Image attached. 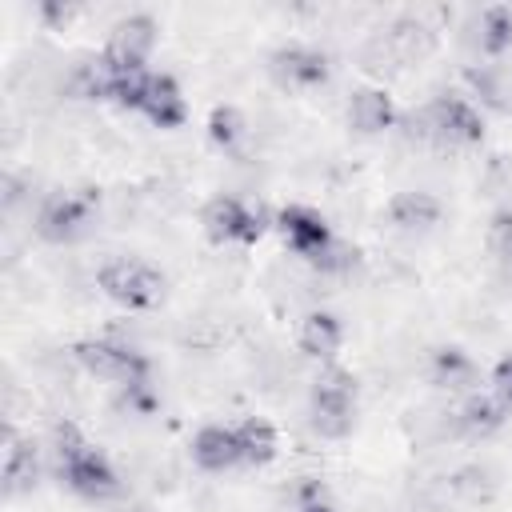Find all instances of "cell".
Here are the masks:
<instances>
[{
	"instance_id": "1",
	"label": "cell",
	"mask_w": 512,
	"mask_h": 512,
	"mask_svg": "<svg viewBox=\"0 0 512 512\" xmlns=\"http://www.w3.org/2000/svg\"><path fill=\"white\" fill-rule=\"evenodd\" d=\"M52 460L60 480L84 496V500H112L120 496V476L108 464V456L100 448L88 444V436L72 424V420H56L52 424Z\"/></svg>"
},
{
	"instance_id": "2",
	"label": "cell",
	"mask_w": 512,
	"mask_h": 512,
	"mask_svg": "<svg viewBox=\"0 0 512 512\" xmlns=\"http://www.w3.org/2000/svg\"><path fill=\"white\" fill-rule=\"evenodd\" d=\"M404 128H408V136H416L424 144H436V148H448V152L452 148H472V144L484 140V116L460 92L432 96L424 108L404 116Z\"/></svg>"
},
{
	"instance_id": "3",
	"label": "cell",
	"mask_w": 512,
	"mask_h": 512,
	"mask_svg": "<svg viewBox=\"0 0 512 512\" xmlns=\"http://www.w3.org/2000/svg\"><path fill=\"white\" fill-rule=\"evenodd\" d=\"M356 400H360V388H356V376L340 364H324L308 388V416H312V428L328 440H340L352 432V420H356Z\"/></svg>"
},
{
	"instance_id": "4",
	"label": "cell",
	"mask_w": 512,
	"mask_h": 512,
	"mask_svg": "<svg viewBox=\"0 0 512 512\" xmlns=\"http://www.w3.org/2000/svg\"><path fill=\"white\" fill-rule=\"evenodd\" d=\"M436 48V32L432 24H424L420 16H396L384 32L368 36L360 60L372 68V72H396L412 60H424L428 52Z\"/></svg>"
},
{
	"instance_id": "5",
	"label": "cell",
	"mask_w": 512,
	"mask_h": 512,
	"mask_svg": "<svg viewBox=\"0 0 512 512\" xmlns=\"http://www.w3.org/2000/svg\"><path fill=\"white\" fill-rule=\"evenodd\" d=\"M100 208V192L96 188H60V192H48L36 208V236L48 240V244H72L80 236H88L92 228V216Z\"/></svg>"
},
{
	"instance_id": "6",
	"label": "cell",
	"mask_w": 512,
	"mask_h": 512,
	"mask_svg": "<svg viewBox=\"0 0 512 512\" xmlns=\"http://www.w3.org/2000/svg\"><path fill=\"white\" fill-rule=\"evenodd\" d=\"M96 284L108 300H116L120 308H152L164 300V276L136 256H112L100 264Z\"/></svg>"
},
{
	"instance_id": "7",
	"label": "cell",
	"mask_w": 512,
	"mask_h": 512,
	"mask_svg": "<svg viewBox=\"0 0 512 512\" xmlns=\"http://www.w3.org/2000/svg\"><path fill=\"white\" fill-rule=\"evenodd\" d=\"M72 360L96 376V380H108V384H144L148 380V356L132 344H120V340H76L72 344Z\"/></svg>"
},
{
	"instance_id": "8",
	"label": "cell",
	"mask_w": 512,
	"mask_h": 512,
	"mask_svg": "<svg viewBox=\"0 0 512 512\" xmlns=\"http://www.w3.org/2000/svg\"><path fill=\"white\" fill-rule=\"evenodd\" d=\"M200 224H204L208 240H216V244H256L268 228L264 212L240 196H212L200 212Z\"/></svg>"
},
{
	"instance_id": "9",
	"label": "cell",
	"mask_w": 512,
	"mask_h": 512,
	"mask_svg": "<svg viewBox=\"0 0 512 512\" xmlns=\"http://www.w3.org/2000/svg\"><path fill=\"white\" fill-rule=\"evenodd\" d=\"M268 72L284 88L312 92V88H324L332 80V60L320 48H312V44H280L268 56Z\"/></svg>"
},
{
	"instance_id": "10",
	"label": "cell",
	"mask_w": 512,
	"mask_h": 512,
	"mask_svg": "<svg viewBox=\"0 0 512 512\" xmlns=\"http://www.w3.org/2000/svg\"><path fill=\"white\" fill-rule=\"evenodd\" d=\"M152 44H156V20L144 16V12H132V16H124L108 28V40H104L100 56L112 68H144L148 56H152Z\"/></svg>"
},
{
	"instance_id": "11",
	"label": "cell",
	"mask_w": 512,
	"mask_h": 512,
	"mask_svg": "<svg viewBox=\"0 0 512 512\" xmlns=\"http://www.w3.org/2000/svg\"><path fill=\"white\" fill-rule=\"evenodd\" d=\"M276 232H280V240H284L296 256H304L308 264L320 260L324 248L336 240L332 228H328V220H324L316 208H304V204H284V208L276 212Z\"/></svg>"
},
{
	"instance_id": "12",
	"label": "cell",
	"mask_w": 512,
	"mask_h": 512,
	"mask_svg": "<svg viewBox=\"0 0 512 512\" xmlns=\"http://www.w3.org/2000/svg\"><path fill=\"white\" fill-rule=\"evenodd\" d=\"M440 216H444L440 200H436L432 192H420V188L396 192V196L384 204V220H388L396 232H408V236L432 232V228L440 224Z\"/></svg>"
},
{
	"instance_id": "13",
	"label": "cell",
	"mask_w": 512,
	"mask_h": 512,
	"mask_svg": "<svg viewBox=\"0 0 512 512\" xmlns=\"http://www.w3.org/2000/svg\"><path fill=\"white\" fill-rule=\"evenodd\" d=\"M508 404L488 388V392H464V400H460V408H456V428L464 432V436H472V440H488L492 432H500L504 424H508Z\"/></svg>"
},
{
	"instance_id": "14",
	"label": "cell",
	"mask_w": 512,
	"mask_h": 512,
	"mask_svg": "<svg viewBox=\"0 0 512 512\" xmlns=\"http://www.w3.org/2000/svg\"><path fill=\"white\" fill-rule=\"evenodd\" d=\"M140 112L156 128H180L188 120V100H184L180 84L168 72H152L148 76V88H144V100H140Z\"/></svg>"
},
{
	"instance_id": "15",
	"label": "cell",
	"mask_w": 512,
	"mask_h": 512,
	"mask_svg": "<svg viewBox=\"0 0 512 512\" xmlns=\"http://www.w3.org/2000/svg\"><path fill=\"white\" fill-rule=\"evenodd\" d=\"M464 84L472 88V96L484 108H492L500 116H512V68L508 64H492V60L480 64L476 60V64L464 68Z\"/></svg>"
},
{
	"instance_id": "16",
	"label": "cell",
	"mask_w": 512,
	"mask_h": 512,
	"mask_svg": "<svg viewBox=\"0 0 512 512\" xmlns=\"http://www.w3.org/2000/svg\"><path fill=\"white\" fill-rule=\"evenodd\" d=\"M348 124L364 136H376V132H388L396 124V104L388 96V88H376V84H364L348 96Z\"/></svg>"
},
{
	"instance_id": "17",
	"label": "cell",
	"mask_w": 512,
	"mask_h": 512,
	"mask_svg": "<svg viewBox=\"0 0 512 512\" xmlns=\"http://www.w3.org/2000/svg\"><path fill=\"white\" fill-rule=\"evenodd\" d=\"M192 460L204 468V472H228L240 460V444H236V428H224V424H204L196 436H192Z\"/></svg>"
},
{
	"instance_id": "18",
	"label": "cell",
	"mask_w": 512,
	"mask_h": 512,
	"mask_svg": "<svg viewBox=\"0 0 512 512\" xmlns=\"http://www.w3.org/2000/svg\"><path fill=\"white\" fill-rule=\"evenodd\" d=\"M472 44L480 52V60H496L512 48V8L508 4H492L480 8L472 16Z\"/></svg>"
},
{
	"instance_id": "19",
	"label": "cell",
	"mask_w": 512,
	"mask_h": 512,
	"mask_svg": "<svg viewBox=\"0 0 512 512\" xmlns=\"http://www.w3.org/2000/svg\"><path fill=\"white\" fill-rule=\"evenodd\" d=\"M296 344H300L304 356L328 364V360L340 352V344H344V328H340V320H336L332 312H320V308H316V312H308V316L300 320Z\"/></svg>"
},
{
	"instance_id": "20",
	"label": "cell",
	"mask_w": 512,
	"mask_h": 512,
	"mask_svg": "<svg viewBox=\"0 0 512 512\" xmlns=\"http://www.w3.org/2000/svg\"><path fill=\"white\" fill-rule=\"evenodd\" d=\"M40 480V448L24 436L8 432V452H4V492L8 496H24L32 492Z\"/></svg>"
},
{
	"instance_id": "21",
	"label": "cell",
	"mask_w": 512,
	"mask_h": 512,
	"mask_svg": "<svg viewBox=\"0 0 512 512\" xmlns=\"http://www.w3.org/2000/svg\"><path fill=\"white\" fill-rule=\"evenodd\" d=\"M476 372H480L476 360H472L464 348H456V344L436 348V352H432V364H428L432 384H436V388H448V392H472Z\"/></svg>"
},
{
	"instance_id": "22",
	"label": "cell",
	"mask_w": 512,
	"mask_h": 512,
	"mask_svg": "<svg viewBox=\"0 0 512 512\" xmlns=\"http://www.w3.org/2000/svg\"><path fill=\"white\" fill-rule=\"evenodd\" d=\"M236 444H240V460L252 468L276 460V452H280V436L264 416H244L236 424Z\"/></svg>"
},
{
	"instance_id": "23",
	"label": "cell",
	"mask_w": 512,
	"mask_h": 512,
	"mask_svg": "<svg viewBox=\"0 0 512 512\" xmlns=\"http://www.w3.org/2000/svg\"><path fill=\"white\" fill-rule=\"evenodd\" d=\"M208 140H212L220 152L236 156V152L244 148V140H248V120H244V112L232 108V104H216V108L208 112Z\"/></svg>"
},
{
	"instance_id": "24",
	"label": "cell",
	"mask_w": 512,
	"mask_h": 512,
	"mask_svg": "<svg viewBox=\"0 0 512 512\" xmlns=\"http://www.w3.org/2000/svg\"><path fill=\"white\" fill-rule=\"evenodd\" d=\"M484 244H488V252H492V260H496V264L512 268V208L492 212L488 232H484Z\"/></svg>"
},
{
	"instance_id": "25",
	"label": "cell",
	"mask_w": 512,
	"mask_h": 512,
	"mask_svg": "<svg viewBox=\"0 0 512 512\" xmlns=\"http://www.w3.org/2000/svg\"><path fill=\"white\" fill-rule=\"evenodd\" d=\"M292 504H296V512H336L328 488H324L320 480H312V476H304V480L292 488Z\"/></svg>"
},
{
	"instance_id": "26",
	"label": "cell",
	"mask_w": 512,
	"mask_h": 512,
	"mask_svg": "<svg viewBox=\"0 0 512 512\" xmlns=\"http://www.w3.org/2000/svg\"><path fill=\"white\" fill-rule=\"evenodd\" d=\"M488 380H492V392L512 408V352H504V356L492 364V376H488Z\"/></svg>"
},
{
	"instance_id": "27",
	"label": "cell",
	"mask_w": 512,
	"mask_h": 512,
	"mask_svg": "<svg viewBox=\"0 0 512 512\" xmlns=\"http://www.w3.org/2000/svg\"><path fill=\"white\" fill-rule=\"evenodd\" d=\"M40 16L52 20V24H68L76 16V8H68V4H40Z\"/></svg>"
}]
</instances>
